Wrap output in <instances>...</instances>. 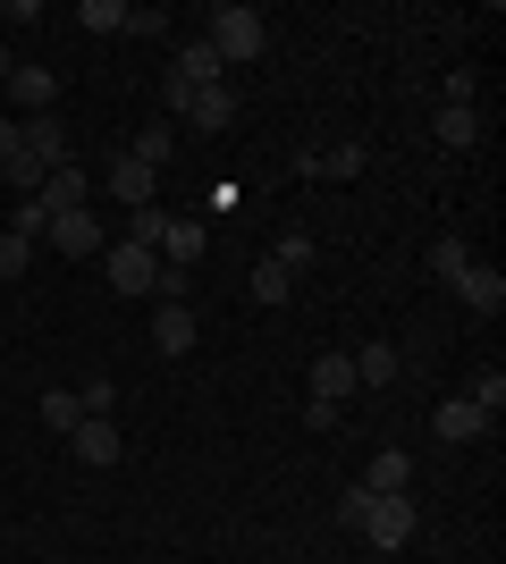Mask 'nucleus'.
Masks as SVG:
<instances>
[{
    "mask_svg": "<svg viewBox=\"0 0 506 564\" xmlns=\"http://www.w3.org/2000/svg\"><path fill=\"white\" fill-rule=\"evenodd\" d=\"M363 540L372 547H406L413 540V497H372V506H363Z\"/></svg>",
    "mask_w": 506,
    "mask_h": 564,
    "instance_id": "3",
    "label": "nucleus"
},
{
    "mask_svg": "<svg viewBox=\"0 0 506 564\" xmlns=\"http://www.w3.org/2000/svg\"><path fill=\"white\" fill-rule=\"evenodd\" d=\"M431 438H448V447H473V438H489V413H473L464 397H448L431 413Z\"/></svg>",
    "mask_w": 506,
    "mask_h": 564,
    "instance_id": "12",
    "label": "nucleus"
},
{
    "mask_svg": "<svg viewBox=\"0 0 506 564\" xmlns=\"http://www.w3.org/2000/svg\"><path fill=\"white\" fill-rule=\"evenodd\" d=\"M18 152H25V143H18V118H0V169L18 161Z\"/></svg>",
    "mask_w": 506,
    "mask_h": 564,
    "instance_id": "32",
    "label": "nucleus"
},
{
    "mask_svg": "<svg viewBox=\"0 0 506 564\" xmlns=\"http://www.w3.org/2000/svg\"><path fill=\"white\" fill-rule=\"evenodd\" d=\"M363 489H372V497H406V489H413V464H406V447H380V455H372Z\"/></svg>",
    "mask_w": 506,
    "mask_h": 564,
    "instance_id": "16",
    "label": "nucleus"
},
{
    "mask_svg": "<svg viewBox=\"0 0 506 564\" xmlns=\"http://www.w3.org/2000/svg\"><path fill=\"white\" fill-rule=\"evenodd\" d=\"M270 261H279L288 279H295V270H313V236H279V253H270Z\"/></svg>",
    "mask_w": 506,
    "mask_h": 564,
    "instance_id": "29",
    "label": "nucleus"
},
{
    "mask_svg": "<svg viewBox=\"0 0 506 564\" xmlns=\"http://www.w3.org/2000/svg\"><path fill=\"white\" fill-rule=\"evenodd\" d=\"M456 295H464L473 312H489V321H498V312H506V279H498V261H473V270L456 279Z\"/></svg>",
    "mask_w": 506,
    "mask_h": 564,
    "instance_id": "14",
    "label": "nucleus"
},
{
    "mask_svg": "<svg viewBox=\"0 0 506 564\" xmlns=\"http://www.w3.org/2000/svg\"><path fill=\"white\" fill-rule=\"evenodd\" d=\"M18 143H25V161L60 169V161H68V118H60V110H43V118H18Z\"/></svg>",
    "mask_w": 506,
    "mask_h": 564,
    "instance_id": "7",
    "label": "nucleus"
},
{
    "mask_svg": "<svg viewBox=\"0 0 506 564\" xmlns=\"http://www.w3.org/2000/svg\"><path fill=\"white\" fill-rule=\"evenodd\" d=\"M304 169H313V177H363L372 152H363V143H321V152H304Z\"/></svg>",
    "mask_w": 506,
    "mask_h": 564,
    "instance_id": "18",
    "label": "nucleus"
},
{
    "mask_svg": "<svg viewBox=\"0 0 506 564\" xmlns=\"http://www.w3.org/2000/svg\"><path fill=\"white\" fill-rule=\"evenodd\" d=\"M0 94L18 101V118H43V110H60V76H51V68H9Z\"/></svg>",
    "mask_w": 506,
    "mask_h": 564,
    "instance_id": "9",
    "label": "nucleus"
},
{
    "mask_svg": "<svg viewBox=\"0 0 506 564\" xmlns=\"http://www.w3.org/2000/svg\"><path fill=\"white\" fill-rule=\"evenodd\" d=\"M169 152H177V135H169V118H144V135L127 143V161H144V169H161Z\"/></svg>",
    "mask_w": 506,
    "mask_h": 564,
    "instance_id": "22",
    "label": "nucleus"
},
{
    "mask_svg": "<svg viewBox=\"0 0 506 564\" xmlns=\"http://www.w3.org/2000/svg\"><path fill=\"white\" fill-rule=\"evenodd\" d=\"M9 236H25V245H34V236H51V212H43V203H34V194H25V203H18V219H9Z\"/></svg>",
    "mask_w": 506,
    "mask_h": 564,
    "instance_id": "28",
    "label": "nucleus"
},
{
    "mask_svg": "<svg viewBox=\"0 0 506 564\" xmlns=\"http://www.w3.org/2000/svg\"><path fill=\"white\" fill-rule=\"evenodd\" d=\"M194 295V270H169L161 261V279H152V304H186Z\"/></svg>",
    "mask_w": 506,
    "mask_h": 564,
    "instance_id": "26",
    "label": "nucleus"
},
{
    "mask_svg": "<svg viewBox=\"0 0 506 564\" xmlns=\"http://www.w3.org/2000/svg\"><path fill=\"white\" fill-rule=\"evenodd\" d=\"M68 447H76V464H85V471H110L127 455V438H119V422H76Z\"/></svg>",
    "mask_w": 506,
    "mask_h": 564,
    "instance_id": "8",
    "label": "nucleus"
},
{
    "mask_svg": "<svg viewBox=\"0 0 506 564\" xmlns=\"http://www.w3.org/2000/svg\"><path fill=\"white\" fill-rule=\"evenodd\" d=\"M464 404L498 422V413H506V371H473V388H464Z\"/></svg>",
    "mask_w": 506,
    "mask_h": 564,
    "instance_id": "24",
    "label": "nucleus"
},
{
    "mask_svg": "<svg viewBox=\"0 0 506 564\" xmlns=\"http://www.w3.org/2000/svg\"><path fill=\"white\" fill-rule=\"evenodd\" d=\"M152 186H161V169H144V161H110V194H119L127 212H152Z\"/></svg>",
    "mask_w": 506,
    "mask_h": 564,
    "instance_id": "13",
    "label": "nucleus"
},
{
    "mask_svg": "<svg viewBox=\"0 0 506 564\" xmlns=\"http://www.w3.org/2000/svg\"><path fill=\"white\" fill-rule=\"evenodd\" d=\"M397 371H406V354H397V346H363L355 354V379H363V388H397Z\"/></svg>",
    "mask_w": 506,
    "mask_h": 564,
    "instance_id": "19",
    "label": "nucleus"
},
{
    "mask_svg": "<svg viewBox=\"0 0 506 564\" xmlns=\"http://www.w3.org/2000/svg\"><path fill=\"white\" fill-rule=\"evenodd\" d=\"M101 270H110V286H119V295H152L161 253H152V245H136V236H119V245H101Z\"/></svg>",
    "mask_w": 506,
    "mask_h": 564,
    "instance_id": "2",
    "label": "nucleus"
},
{
    "mask_svg": "<svg viewBox=\"0 0 506 564\" xmlns=\"http://www.w3.org/2000/svg\"><path fill=\"white\" fill-rule=\"evenodd\" d=\"M355 388H363V379H355V354H321V362H313V397L321 404H346Z\"/></svg>",
    "mask_w": 506,
    "mask_h": 564,
    "instance_id": "15",
    "label": "nucleus"
},
{
    "mask_svg": "<svg viewBox=\"0 0 506 564\" xmlns=\"http://www.w3.org/2000/svg\"><path fill=\"white\" fill-rule=\"evenodd\" d=\"M254 304H288V270L279 261H254Z\"/></svg>",
    "mask_w": 506,
    "mask_h": 564,
    "instance_id": "25",
    "label": "nucleus"
},
{
    "mask_svg": "<svg viewBox=\"0 0 506 564\" xmlns=\"http://www.w3.org/2000/svg\"><path fill=\"white\" fill-rule=\"evenodd\" d=\"M0 25H9V0H0Z\"/></svg>",
    "mask_w": 506,
    "mask_h": 564,
    "instance_id": "34",
    "label": "nucleus"
},
{
    "mask_svg": "<svg viewBox=\"0 0 506 564\" xmlns=\"http://www.w3.org/2000/svg\"><path fill=\"white\" fill-rule=\"evenodd\" d=\"M203 245H212V228H203V219H169V212H161V236H152V253H161L169 270H194V261H203Z\"/></svg>",
    "mask_w": 506,
    "mask_h": 564,
    "instance_id": "5",
    "label": "nucleus"
},
{
    "mask_svg": "<svg viewBox=\"0 0 506 564\" xmlns=\"http://www.w3.org/2000/svg\"><path fill=\"white\" fill-rule=\"evenodd\" d=\"M34 203H43L51 219H60V212H94V177H85L76 161H60V169L43 177V194H34Z\"/></svg>",
    "mask_w": 506,
    "mask_h": 564,
    "instance_id": "6",
    "label": "nucleus"
},
{
    "mask_svg": "<svg viewBox=\"0 0 506 564\" xmlns=\"http://www.w3.org/2000/svg\"><path fill=\"white\" fill-rule=\"evenodd\" d=\"M43 422L51 430H76V422H85V413H76V388H51V397H43Z\"/></svg>",
    "mask_w": 506,
    "mask_h": 564,
    "instance_id": "27",
    "label": "nucleus"
},
{
    "mask_svg": "<svg viewBox=\"0 0 506 564\" xmlns=\"http://www.w3.org/2000/svg\"><path fill=\"white\" fill-rule=\"evenodd\" d=\"M186 118L203 127V135H228V127H237V94H228V85H212V94L186 101Z\"/></svg>",
    "mask_w": 506,
    "mask_h": 564,
    "instance_id": "17",
    "label": "nucleus"
},
{
    "mask_svg": "<svg viewBox=\"0 0 506 564\" xmlns=\"http://www.w3.org/2000/svg\"><path fill=\"white\" fill-rule=\"evenodd\" d=\"M25 261H34V245H25V236H9V228H0V279H25Z\"/></svg>",
    "mask_w": 506,
    "mask_h": 564,
    "instance_id": "30",
    "label": "nucleus"
},
{
    "mask_svg": "<svg viewBox=\"0 0 506 564\" xmlns=\"http://www.w3.org/2000/svg\"><path fill=\"white\" fill-rule=\"evenodd\" d=\"M203 43L219 51V68H237V59H262L270 18L254 9V0H219V9H212V25H203Z\"/></svg>",
    "mask_w": 506,
    "mask_h": 564,
    "instance_id": "1",
    "label": "nucleus"
},
{
    "mask_svg": "<svg viewBox=\"0 0 506 564\" xmlns=\"http://www.w3.org/2000/svg\"><path fill=\"white\" fill-rule=\"evenodd\" d=\"M464 270H473V245H464V236H439V245H431V279H439V286H456Z\"/></svg>",
    "mask_w": 506,
    "mask_h": 564,
    "instance_id": "21",
    "label": "nucleus"
},
{
    "mask_svg": "<svg viewBox=\"0 0 506 564\" xmlns=\"http://www.w3.org/2000/svg\"><path fill=\"white\" fill-rule=\"evenodd\" d=\"M51 245H60L68 261H85V253H101V245H110V228H101L94 212H60V219H51Z\"/></svg>",
    "mask_w": 506,
    "mask_h": 564,
    "instance_id": "10",
    "label": "nucleus"
},
{
    "mask_svg": "<svg viewBox=\"0 0 506 564\" xmlns=\"http://www.w3.org/2000/svg\"><path fill=\"white\" fill-rule=\"evenodd\" d=\"M76 25L85 34H127V0H76Z\"/></svg>",
    "mask_w": 506,
    "mask_h": 564,
    "instance_id": "23",
    "label": "nucleus"
},
{
    "mask_svg": "<svg viewBox=\"0 0 506 564\" xmlns=\"http://www.w3.org/2000/svg\"><path fill=\"white\" fill-rule=\"evenodd\" d=\"M363 506H372V489H363V480H355V489L337 497V522H346V531H363Z\"/></svg>",
    "mask_w": 506,
    "mask_h": 564,
    "instance_id": "31",
    "label": "nucleus"
},
{
    "mask_svg": "<svg viewBox=\"0 0 506 564\" xmlns=\"http://www.w3.org/2000/svg\"><path fill=\"white\" fill-rule=\"evenodd\" d=\"M169 76H177L186 94H212V85H228V68H219V51L203 43V34H186V43H177V59H169Z\"/></svg>",
    "mask_w": 506,
    "mask_h": 564,
    "instance_id": "4",
    "label": "nucleus"
},
{
    "mask_svg": "<svg viewBox=\"0 0 506 564\" xmlns=\"http://www.w3.org/2000/svg\"><path fill=\"white\" fill-rule=\"evenodd\" d=\"M152 354H194V304H152Z\"/></svg>",
    "mask_w": 506,
    "mask_h": 564,
    "instance_id": "11",
    "label": "nucleus"
},
{
    "mask_svg": "<svg viewBox=\"0 0 506 564\" xmlns=\"http://www.w3.org/2000/svg\"><path fill=\"white\" fill-rule=\"evenodd\" d=\"M0 85H9V43H0Z\"/></svg>",
    "mask_w": 506,
    "mask_h": 564,
    "instance_id": "33",
    "label": "nucleus"
},
{
    "mask_svg": "<svg viewBox=\"0 0 506 564\" xmlns=\"http://www.w3.org/2000/svg\"><path fill=\"white\" fill-rule=\"evenodd\" d=\"M473 135H482V118H473V101H439V143H448V152H464Z\"/></svg>",
    "mask_w": 506,
    "mask_h": 564,
    "instance_id": "20",
    "label": "nucleus"
}]
</instances>
